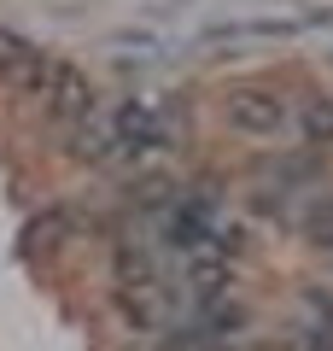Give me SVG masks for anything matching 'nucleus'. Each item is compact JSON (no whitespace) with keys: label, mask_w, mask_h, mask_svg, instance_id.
Returning a JSON list of instances; mask_svg holds the SVG:
<instances>
[{"label":"nucleus","mask_w":333,"mask_h":351,"mask_svg":"<svg viewBox=\"0 0 333 351\" xmlns=\"http://www.w3.org/2000/svg\"><path fill=\"white\" fill-rule=\"evenodd\" d=\"M117 293L135 328H164L170 322V287L158 281L152 258L140 246H117Z\"/></svg>","instance_id":"1"},{"label":"nucleus","mask_w":333,"mask_h":351,"mask_svg":"<svg viewBox=\"0 0 333 351\" xmlns=\"http://www.w3.org/2000/svg\"><path fill=\"white\" fill-rule=\"evenodd\" d=\"M41 106H47V117H53V123L76 129L82 117H94V88H88V76L76 71V64H64V59H59L53 82L41 88Z\"/></svg>","instance_id":"2"},{"label":"nucleus","mask_w":333,"mask_h":351,"mask_svg":"<svg viewBox=\"0 0 333 351\" xmlns=\"http://www.w3.org/2000/svg\"><path fill=\"white\" fill-rule=\"evenodd\" d=\"M53 71H59V59H47L41 47H29V41H18V36H0V82L6 88L41 94V88L53 82Z\"/></svg>","instance_id":"3"},{"label":"nucleus","mask_w":333,"mask_h":351,"mask_svg":"<svg viewBox=\"0 0 333 351\" xmlns=\"http://www.w3.org/2000/svg\"><path fill=\"white\" fill-rule=\"evenodd\" d=\"M111 129H117V158H147V152L164 147V123H158V112H152V106H140V100L117 106Z\"/></svg>","instance_id":"4"},{"label":"nucleus","mask_w":333,"mask_h":351,"mask_svg":"<svg viewBox=\"0 0 333 351\" xmlns=\"http://www.w3.org/2000/svg\"><path fill=\"white\" fill-rule=\"evenodd\" d=\"M228 123L240 129V135H275V129L286 123V106L275 100V94H263V88H240V94H228Z\"/></svg>","instance_id":"5"},{"label":"nucleus","mask_w":333,"mask_h":351,"mask_svg":"<svg viewBox=\"0 0 333 351\" xmlns=\"http://www.w3.org/2000/svg\"><path fill=\"white\" fill-rule=\"evenodd\" d=\"M304 135L321 141V147H333V100H310L304 106Z\"/></svg>","instance_id":"6"},{"label":"nucleus","mask_w":333,"mask_h":351,"mask_svg":"<svg viewBox=\"0 0 333 351\" xmlns=\"http://www.w3.org/2000/svg\"><path fill=\"white\" fill-rule=\"evenodd\" d=\"M310 234H316L321 246H333V199H328V205H316V217H310Z\"/></svg>","instance_id":"7"},{"label":"nucleus","mask_w":333,"mask_h":351,"mask_svg":"<svg viewBox=\"0 0 333 351\" xmlns=\"http://www.w3.org/2000/svg\"><path fill=\"white\" fill-rule=\"evenodd\" d=\"M0 36H6V29H0Z\"/></svg>","instance_id":"8"}]
</instances>
